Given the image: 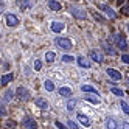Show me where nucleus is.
<instances>
[{"label": "nucleus", "instance_id": "obj_1", "mask_svg": "<svg viewBox=\"0 0 129 129\" xmlns=\"http://www.w3.org/2000/svg\"><path fill=\"white\" fill-rule=\"evenodd\" d=\"M69 11H70V14L75 17L76 20H86V19H87L86 10H82V8H79V6H70Z\"/></svg>", "mask_w": 129, "mask_h": 129}, {"label": "nucleus", "instance_id": "obj_2", "mask_svg": "<svg viewBox=\"0 0 129 129\" xmlns=\"http://www.w3.org/2000/svg\"><path fill=\"white\" fill-rule=\"evenodd\" d=\"M54 44H56L59 48H62V50H70L73 47L72 41L67 39V38H56V39H54Z\"/></svg>", "mask_w": 129, "mask_h": 129}, {"label": "nucleus", "instance_id": "obj_3", "mask_svg": "<svg viewBox=\"0 0 129 129\" xmlns=\"http://www.w3.org/2000/svg\"><path fill=\"white\" fill-rule=\"evenodd\" d=\"M5 23H6V26H17L19 25V17L13 13H8L5 16Z\"/></svg>", "mask_w": 129, "mask_h": 129}, {"label": "nucleus", "instance_id": "obj_4", "mask_svg": "<svg viewBox=\"0 0 129 129\" xmlns=\"http://www.w3.org/2000/svg\"><path fill=\"white\" fill-rule=\"evenodd\" d=\"M98 8H100V10L103 11V13H106V14H107L109 19H115V17H117V13H115L112 8L109 6V5H106V3H100V5H98Z\"/></svg>", "mask_w": 129, "mask_h": 129}, {"label": "nucleus", "instance_id": "obj_5", "mask_svg": "<svg viewBox=\"0 0 129 129\" xmlns=\"http://www.w3.org/2000/svg\"><path fill=\"white\" fill-rule=\"evenodd\" d=\"M30 90L28 89H25V87H19L17 89V96H19V100H22V101H28L30 100Z\"/></svg>", "mask_w": 129, "mask_h": 129}, {"label": "nucleus", "instance_id": "obj_6", "mask_svg": "<svg viewBox=\"0 0 129 129\" xmlns=\"http://www.w3.org/2000/svg\"><path fill=\"white\" fill-rule=\"evenodd\" d=\"M117 47L121 50V51H126L127 50V44L123 38V34H117Z\"/></svg>", "mask_w": 129, "mask_h": 129}, {"label": "nucleus", "instance_id": "obj_7", "mask_svg": "<svg viewBox=\"0 0 129 129\" xmlns=\"http://www.w3.org/2000/svg\"><path fill=\"white\" fill-rule=\"evenodd\" d=\"M90 59L95 61V62H98V64H101V62L104 61V56H103V54H101L98 50H92V51H90Z\"/></svg>", "mask_w": 129, "mask_h": 129}, {"label": "nucleus", "instance_id": "obj_8", "mask_svg": "<svg viewBox=\"0 0 129 129\" xmlns=\"http://www.w3.org/2000/svg\"><path fill=\"white\" fill-rule=\"evenodd\" d=\"M76 118L79 120V123L82 124V126H86V127H89L92 123H90V120H89V117H86L84 114H81V112H78L76 114Z\"/></svg>", "mask_w": 129, "mask_h": 129}, {"label": "nucleus", "instance_id": "obj_9", "mask_svg": "<svg viewBox=\"0 0 129 129\" xmlns=\"http://www.w3.org/2000/svg\"><path fill=\"white\" fill-rule=\"evenodd\" d=\"M106 72H107V75L112 78L114 81H120V79H121V73H120L118 70H115V69H107Z\"/></svg>", "mask_w": 129, "mask_h": 129}, {"label": "nucleus", "instance_id": "obj_10", "mask_svg": "<svg viewBox=\"0 0 129 129\" xmlns=\"http://www.w3.org/2000/svg\"><path fill=\"white\" fill-rule=\"evenodd\" d=\"M22 124L26 129H38V124H36V121H34L33 118H25L23 121H22Z\"/></svg>", "mask_w": 129, "mask_h": 129}, {"label": "nucleus", "instance_id": "obj_11", "mask_svg": "<svg viewBox=\"0 0 129 129\" xmlns=\"http://www.w3.org/2000/svg\"><path fill=\"white\" fill-rule=\"evenodd\" d=\"M76 61H78V66H79V67H84V69H90V67H92V62H90L87 58H84V56H79Z\"/></svg>", "mask_w": 129, "mask_h": 129}, {"label": "nucleus", "instance_id": "obj_12", "mask_svg": "<svg viewBox=\"0 0 129 129\" xmlns=\"http://www.w3.org/2000/svg\"><path fill=\"white\" fill-rule=\"evenodd\" d=\"M17 5L22 10H28V8L33 6V0H17Z\"/></svg>", "mask_w": 129, "mask_h": 129}, {"label": "nucleus", "instance_id": "obj_13", "mask_svg": "<svg viewBox=\"0 0 129 129\" xmlns=\"http://www.w3.org/2000/svg\"><path fill=\"white\" fill-rule=\"evenodd\" d=\"M36 106H38L39 109H48V101L45 100V98H38L36 100Z\"/></svg>", "mask_w": 129, "mask_h": 129}, {"label": "nucleus", "instance_id": "obj_14", "mask_svg": "<svg viewBox=\"0 0 129 129\" xmlns=\"http://www.w3.org/2000/svg\"><path fill=\"white\" fill-rule=\"evenodd\" d=\"M48 8H50V10L51 11H61V3L59 2H56V0H50V2H48Z\"/></svg>", "mask_w": 129, "mask_h": 129}, {"label": "nucleus", "instance_id": "obj_15", "mask_svg": "<svg viewBox=\"0 0 129 129\" xmlns=\"http://www.w3.org/2000/svg\"><path fill=\"white\" fill-rule=\"evenodd\" d=\"M13 78H14V75H13V73H8V75H3L2 78H0V84H2V86H6L8 82H11V81H13Z\"/></svg>", "mask_w": 129, "mask_h": 129}, {"label": "nucleus", "instance_id": "obj_16", "mask_svg": "<svg viewBox=\"0 0 129 129\" xmlns=\"http://www.w3.org/2000/svg\"><path fill=\"white\" fill-rule=\"evenodd\" d=\"M51 30L54 33H61L64 30V23H61V22H51Z\"/></svg>", "mask_w": 129, "mask_h": 129}, {"label": "nucleus", "instance_id": "obj_17", "mask_svg": "<svg viewBox=\"0 0 129 129\" xmlns=\"http://www.w3.org/2000/svg\"><path fill=\"white\" fill-rule=\"evenodd\" d=\"M81 90L82 92H89V93H95V95H98V90L93 87V86H81Z\"/></svg>", "mask_w": 129, "mask_h": 129}, {"label": "nucleus", "instance_id": "obj_18", "mask_svg": "<svg viewBox=\"0 0 129 129\" xmlns=\"http://www.w3.org/2000/svg\"><path fill=\"white\" fill-rule=\"evenodd\" d=\"M58 92H59V95H61V96H66V98L72 95V89H70V87H61Z\"/></svg>", "mask_w": 129, "mask_h": 129}, {"label": "nucleus", "instance_id": "obj_19", "mask_svg": "<svg viewBox=\"0 0 129 129\" xmlns=\"http://www.w3.org/2000/svg\"><path fill=\"white\" fill-rule=\"evenodd\" d=\"M106 126H107V129H117L118 127V124H117V121L114 118H107L106 120Z\"/></svg>", "mask_w": 129, "mask_h": 129}, {"label": "nucleus", "instance_id": "obj_20", "mask_svg": "<svg viewBox=\"0 0 129 129\" xmlns=\"http://www.w3.org/2000/svg\"><path fill=\"white\" fill-rule=\"evenodd\" d=\"M103 50H104V51H106L107 54H110V56H114V54L117 53V51H115V50H114L112 47H110L109 44H103Z\"/></svg>", "mask_w": 129, "mask_h": 129}, {"label": "nucleus", "instance_id": "obj_21", "mask_svg": "<svg viewBox=\"0 0 129 129\" xmlns=\"http://www.w3.org/2000/svg\"><path fill=\"white\" fill-rule=\"evenodd\" d=\"M93 19H95L96 22H100V23H106V22H107V20L104 19V17L100 14V13H95V11H93Z\"/></svg>", "mask_w": 129, "mask_h": 129}, {"label": "nucleus", "instance_id": "obj_22", "mask_svg": "<svg viewBox=\"0 0 129 129\" xmlns=\"http://www.w3.org/2000/svg\"><path fill=\"white\" fill-rule=\"evenodd\" d=\"M44 87H45V90H48V92H53L54 90V84H53L50 79H47V81L44 82Z\"/></svg>", "mask_w": 129, "mask_h": 129}, {"label": "nucleus", "instance_id": "obj_23", "mask_svg": "<svg viewBox=\"0 0 129 129\" xmlns=\"http://www.w3.org/2000/svg\"><path fill=\"white\" fill-rule=\"evenodd\" d=\"M120 107H121V110L126 115H129V104L126 103V101H120Z\"/></svg>", "mask_w": 129, "mask_h": 129}, {"label": "nucleus", "instance_id": "obj_24", "mask_svg": "<svg viewBox=\"0 0 129 129\" xmlns=\"http://www.w3.org/2000/svg\"><path fill=\"white\" fill-rule=\"evenodd\" d=\"M54 58H56V56H54L53 51H47V53H45V61H47V62H53Z\"/></svg>", "mask_w": 129, "mask_h": 129}, {"label": "nucleus", "instance_id": "obj_25", "mask_svg": "<svg viewBox=\"0 0 129 129\" xmlns=\"http://www.w3.org/2000/svg\"><path fill=\"white\" fill-rule=\"evenodd\" d=\"M110 92H112L114 95H117V96H123L124 95V92L121 89H118V87H112V89H110Z\"/></svg>", "mask_w": 129, "mask_h": 129}, {"label": "nucleus", "instance_id": "obj_26", "mask_svg": "<svg viewBox=\"0 0 129 129\" xmlns=\"http://www.w3.org/2000/svg\"><path fill=\"white\" fill-rule=\"evenodd\" d=\"M86 100L90 101V103H93V104H100V98L98 96H89V95H86Z\"/></svg>", "mask_w": 129, "mask_h": 129}, {"label": "nucleus", "instance_id": "obj_27", "mask_svg": "<svg viewBox=\"0 0 129 129\" xmlns=\"http://www.w3.org/2000/svg\"><path fill=\"white\" fill-rule=\"evenodd\" d=\"M3 100H5V101H11V100H13V92H11V90H6L5 95H3Z\"/></svg>", "mask_w": 129, "mask_h": 129}, {"label": "nucleus", "instance_id": "obj_28", "mask_svg": "<svg viewBox=\"0 0 129 129\" xmlns=\"http://www.w3.org/2000/svg\"><path fill=\"white\" fill-rule=\"evenodd\" d=\"M62 61H64V62H73V61H75V58H73L72 54H64V56H62Z\"/></svg>", "mask_w": 129, "mask_h": 129}, {"label": "nucleus", "instance_id": "obj_29", "mask_svg": "<svg viewBox=\"0 0 129 129\" xmlns=\"http://www.w3.org/2000/svg\"><path fill=\"white\" fill-rule=\"evenodd\" d=\"M75 106H76V100H70L69 103H67V109L69 110H73V109H75Z\"/></svg>", "mask_w": 129, "mask_h": 129}, {"label": "nucleus", "instance_id": "obj_30", "mask_svg": "<svg viewBox=\"0 0 129 129\" xmlns=\"http://www.w3.org/2000/svg\"><path fill=\"white\" fill-rule=\"evenodd\" d=\"M67 126H69L70 129H79V127H78V124L73 121V120H69V121H67Z\"/></svg>", "mask_w": 129, "mask_h": 129}, {"label": "nucleus", "instance_id": "obj_31", "mask_svg": "<svg viewBox=\"0 0 129 129\" xmlns=\"http://www.w3.org/2000/svg\"><path fill=\"white\" fill-rule=\"evenodd\" d=\"M42 69V61L41 59H36L34 61V70H41Z\"/></svg>", "mask_w": 129, "mask_h": 129}, {"label": "nucleus", "instance_id": "obj_32", "mask_svg": "<svg viewBox=\"0 0 129 129\" xmlns=\"http://www.w3.org/2000/svg\"><path fill=\"white\" fill-rule=\"evenodd\" d=\"M121 61H123L124 64H129V54H123V56H121Z\"/></svg>", "mask_w": 129, "mask_h": 129}, {"label": "nucleus", "instance_id": "obj_33", "mask_svg": "<svg viewBox=\"0 0 129 129\" xmlns=\"http://www.w3.org/2000/svg\"><path fill=\"white\" fill-rule=\"evenodd\" d=\"M6 127L13 129V127H16V123H14V121H6Z\"/></svg>", "mask_w": 129, "mask_h": 129}, {"label": "nucleus", "instance_id": "obj_34", "mask_svg": "<svg viewBox=\"0 0 129 129\" xmlns=\"http://www.w3.org/2000/svg\"><path fill=\"white\" fill-rule=\"evenodd\" d=\"M54 124H56V127H58V129H67L66 126H64L62 123H59V121H56V123H54Z\"/></svg>", "mask_w": 129, "mask_h": 129}, {"label": "nucleus", "instance_id": "obj_35", "mask_svg": "<svg viewBox=\"0 0 129 129\" xmlns=\"http://www.w3.org/2000/svg\"><path fill=\"white\" fill-rule=\"evenodd\" d=\"M121 129H129V123L127 121H123L121 123Z\"/></svg>", "mask_w": 129, "mask_h": 129}, {"label": "nucleus", "instance_id": "obj_36", "mask_svg": "<svg viewBox=\"0 0 129 129\" xmlns=\"http://www.w3.org/2000/svg\"><path fill=\"white\" fill-rule=\"evenodd\" d=\"M123 13H124V14H129V3H127V5H124V8H123Z\"/></svg>", "mask_w": 129, "mask_h": 129}, {"label": "nucleus", "instance_id": "obj_37", "mask_svg": "<svg viewBox=\"0 0 129 129\" xmlns=\"http://www.w3.org/2000/svg\"><path fill=\"white\" fill-rule=\"evenodd\" d=\"M3 10H5V2L0 0V13H3Z\"/></svg>", "mask_w": 129, "mask_h": 129}, {"label": "nucleus", "instance_id": "obj_38", "mask_svg": "<svg viewBox=\"0 0 129 129\" xmlns=\"http://www.w3.org/2000/svg\"><path fill=\"white\" fill-rule=\"evenodd\" d=\"M0 115H6V109L5 107H0Z\"/></svg>", "mask_w": 129, "mask_h": 129}, {"label": "nucleus", "instance_id": "obj_39", "mask_svg": "<svg viewBox=\"0 0 129 129\" xmlns=\"http://www.w3.org/2000/svg\"><path fill=\"white\" fill-rule=\"evenodd\" d=\"M124 3V0H117V5H123Z\"/></svg>", "mask_w": 129, "mask_h": 129}, {"label": "nucleus", "instance_id": "obj_40", "mask_svg": "<svg viewBox=\"0 0 129 129\" xmlns=\"http://www.w3.org/2000/svg\"><path fill=\"white\" fill-rule=\"evenodd\" d=\"M0 64H2V59H0Z\"/></svg>", "mask_w": 129, "mask_h": 129}, {"label": "nucleus", "instance_id": "obj_41", "mask_svg": "<svg viewBox=\"0 0 129 129\" xmlns=\"http://www.w3.org/2000/svg\"><path fill=\"white\" fill-rule=\"evenodd\" d=\"M75 2H79V0H75Z\"/></svg>", "mask_w": 129, "mask_h": 129}, {"label": "nucleus", "instance_id": "obj_42", "mask_svg": "<svg viewBox=\"0 0 129 129\" xmlns=\"http://www.w3.org/2000/svg\"><path fill=\"white\" fill-rule=\"evenodd\" d=\"M127 31H129V26H127Z\"/></svg>", "mask_w": 129, "mask_h": 129}]
</instances>
